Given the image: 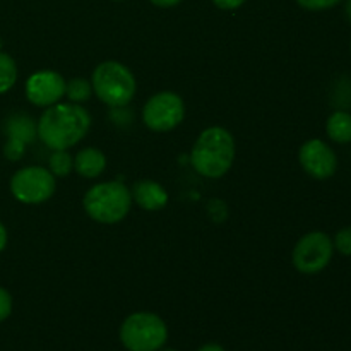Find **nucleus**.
Segmentation results:
<instances>
[{"mask_svg": "<svg viewBox=\"0 0 351 351\" xmlns=\"http://www.w3.org/2000/svg\"><path fill=\"white\" fill-rule=\"evenodd\" d=\"M120 339L129 351H158L167 343L168 329L156 314L137 312L123 321Z\"/></svg>", "mask_w": 351, "mask_h": 351, "instance_id": "nucleus-5", "label": "nucleus"}, {"mask_svg": "<svg viewBox=\"0 0 351 351\" xmlns=\"http://www.w3.org/2000/svg\"><path fill=\"white\" fill-rule=\"evenodd\" d=\"M93 89L108 106H125L136 95L134 74L120 62H103L93 72Z\"/></svg>", "mask_w": 351, "mask_h": 351, "instance_id": "nucleus-4", "label": "nucleus"}, {"mask_svg": "<svg viewBox=\"0 0 351 351\" xmlns=\"http://www.w3.org/2000/svg\"><path fill=\"white\" fill-rule=\"evenodd\" d=\"M298 5L307 10H326L338 5L341 0H297Z\"/></svg>", "mask_w": 351, "mask_h": 351, "instance_id": "nucleus-20", "label": "nucleus"}, {"mask_svg": "<svg viewBox=\"0 0 351 351\" xmlns=\"http://www.w3.org/2000/svg\"><path fill=\"white\" fill-rule=\"evenodd\" d=\"M91 127V115L86 108L72 103H58L45 110L36 134L45 146L53 151L75 146Z\"/></svg>", "mask_w": 351, "mask_h": 351, "instance_id": "nucleus-1", "label": "nucleus"}, {"mask_svg": "<svg viewBox=\"0 0 351 351\" xmlns=\"http://www.w3.org/2000/svg\"><path fill=\"white\" fill-rule=\"evenodd\" d=\"M326 132H328L329 139H332L335 143H351V113L341 112V110L332 113L326 123Z\"/></svg>", "mask_w": 351, "mask_h": 351, "instance_id": "nucleus-13", "label": "nucleus"}, {"mask_svg": "<svg viewBox=\"0 0 351 351\" xmlns=\"http://www.w3.org/2000/svg\"><path fill=\"white\" fill-rule=\"evenodd\" d=\"M65 79L53 71H40L26 81V96L33 105L51 106L65 95Z\"/></svg>", "mask_w": 351, "mask_h": 351, "instance_id": "nucleus-10", "label": "nucleus"}, {"mask_svg": "<svg viewBox=\"0 0 351 351\" xmlns=\"http://www.w3.org/2000/svg\"><path fill=\"white\" fill-rule=\"evenodd\" d=\"M0 48H2V41H0Z\"/></svg>", "mask_w": 351, "mask_h": 351, "instance_id": "nucleus-28", "label": "nucleus"}, {"mask_svg": "<svg viewBox=\"0 0 351 351\" xmlns=\"http://www.w3.org/2000/svg\"><path fill=\"white\" fill-rule=\"evenodd\" d=\"M130 194H132L136 204L143 209H147V211H158V209L165 208L168 202L167 191L153 180L136 182Z\"/></svg>", "mask_w": 351, "mask_h": 351, "instance_id": "nucleus-11", "label": "nucleus"}, {"mask_svg": "<svg viewBox=\"0 0 351 351\" xmlns=\"http://www.w3.org/2000/svg\"><path fill=\"white\" fill-rule=\"evenodd\" d=\"M185 106L178 95L171 91H163L154 95L144 105L143 120L151 130L167 132L175 129L184 120Z\"/></svg>", "mask_w": 351, "mask_h": 351, "instance_id": "nucleus-8", "label": "nucleus"}, {"mask_svg": "<svg viewBox=\"0 0 351 351\" xmlns=\"http://www.w3.org/2000/svg\"><path fill=\"white\" fill-rule=\"evenodd\" d=\"M7 134H9V137L27 143V141L34 137L36 129H34L33 122L27 117H14V119H9V122H7Z\"/></svg>", "mask_w": 351, "mask_h": 351, "instance_id": "nucleus-14", "label": "nucleus"}, {"mask_svg": "<svg viewBox=\"0 0 351 351\" xmlns=\"http://www.w3.org/2000/svg\"><path fill=\"white\" fill-rule=\"evenodd\" d=\"M12 312V297L5 288H0V322L5 321Z\"/></svg>", "mask_w": 351, "mask_h": 351, "instance_id": "nucleus-21", "label": "nucleus"}, {"mask_svg": "<svg viewBox=\"0 0 351 351\" xmlns=\"http://www.w3.org/2000/svg\"><path fill=\"white\" fill-rule=\"evenodd\" d=\"M235 158V141L223 127H209L195 141L191 163L199 175L219 178L232 168Z\"/></svg>", "mask_w": 351, "mask_h": 351, "instance_id": "nucleus-2", "label": "nucleus"}, {"mask_svg": "<svg viewBox=\"0 0 351 351\" xmlns=\"http://www.w3.org/2000/svg\"><path fill=\"white\" fill-rule=\"evenodd\" d=\"M180 2L182 0H151V3H154L156 7H173Z\"/></svg>", "mask_w": 351, "mask_h": 351, "instance_id": "nucleus-23", "label": "nucleus"}, {"mask_svg": "<svg viewBox=\"0 0 351 351\" xmlns=\"http://www.w3.org/2000/svg\"><path fill=\"white\" fill-rule=\"evenodd\" d=\"M345 14H346V19L351 23V0H346V5H345Z\"/></svg>", "mask_w": 351, "mask_h": 351, "instance_id": "nucleus-26", "label": "nucleus"}, {"mask_svg": "<svg viewBox=\"0 0 351 351\" xmlns=\"http://www.w3.org/2000/svg\"><path fill=\"white\" fill-rule=\"evenodd\" d=\"M5 245H7V232L5 228H3L2 223H0V252L5 249Z\"/></svg>", "mask_w": 351, "mask_h": 351, "instance_id": "nucleus-24", "label": "nucleus"}, {"mask_svg": "<svg viewBox=\"0 0 351 351\" xmlns=\"http://www.w3.org/2000/svg\"><path fill=\"white\" fill-rule=\"evenodd\" d=\"M332 240L322 232L307 233L293 249L295 269L304 274H317L326 269L332 259Z\"/></svg>", "mask_w": 351, "mask_h": 351, "instance_id": "nucleus-7", "label": "nucleus"}, {"mask_svg": "<svg viewBox=\"0 0 351 351\" xmlns=\"http://www.w3.org/2000/svg\"><path fill=\"white\" fill-rule=\"evenodd\" d=\"M332 245L343 256H351V226H345V228H341L336 233Z\"/></svg>", "mask_w": 351, "mask_h": 351, "instance_id": "nucleus-18", "label": "nucleus"}, {"mask_svg": "<svg viewBox=\"0 0 351 351\" xmlns=\"http://www.w3.org/2000/svg\"><path fill=\"white\" fill-rule=\"evenodd\" d=\"M84 209L89 218L98 223H119L132 206L130 189L120 182H105L89 189L84 195Z\"/></svg>", "mask_w": 351, "mask_h": 351, "instance_id": "nucleus-3", "label": "nucleus"}, {"mask_svg": "<svg viewBox=\"0 0 351 351\" xmlns=\"http://www.w3.org/2000/svg\"><path fill=\"white\" fill-rule=\"evenodd\" d=\"M17 81V67L16 62L10 55L0 51V95L10 91Z\"/></svg>", "mask_w": 351, "mask_h": 351, "instance_id": "nucleus-15", "label": "nucleus"}, {"mask_svg": "<svg viewBox=\"0 0 351 351\" xmlns=\"http://www.w3.org/2000/svg\"><path fill=\"white\" fill-rule=\"evenodd\" d=\"M72 168H74V161L67 151H53V154L50 156V171L53 173V177H67Z\"/></svg>", "mask_w": 351, "mask_h": 351, "instance_id": "nucleus-17", "label": "nucleus"}, {"mask_svg": "<svg viewBox=\"0 0 351 351\" xmlns=\"http://www.w3.org/2000/svg\"><path fill=\"white\" fill-rule=\"evenodd\" d=\"M10 192L24 204H41L53 195L55 177L43 167L21 168L10 180Z\"/></svg>", "mask_w": 351, "mask_h": 351, "instance_id": "nucleus-6", "label": "nucleus"}, {"mask_svg": "<svg viewBox=\"0 0 351 351\" xmlns=\"http://www.w3.org/2000/svg\"><path fill=\"white\" fill-rule=\"evenodd\" d=\"M213 2H215V5L219 7V9L233 10V9H237V7L242 5L245 0H213Z\"/></svg>", "mask_w": 351, "mask_h": 351, "instance_id": "nucleus-22", "label": "nucleus"}, {"mask_svg": "<svg viewBox=\"0 0 351 351\" xmlns=\"http://www.w3.org/2000/svg\"><path fill=\"white\" fill-rule=\"evenodd\" d=\"M302 168L317 180H326L336 173L338 168V156L335 151L321 139H311L300 147L298 153Z\"/></svg>", "mask_w": 351, "mask_h": 351, "instance_id": "nucleus-9", "label": "nucleus"}, {"mask_svg": "<svg viewBox=\"0 0 351 351\" xmlns=\"http://www.w3.org/2000/svg\"><path fill=\"white\" fill-rule=\"evenodd\" d=\"M163 351H175V350H163Z\"/></svg>", "mask_w": 351, "mask_h": 351, "instance_id": "nucleus-27", "label": "nucleus"}, {"mask_svg": "<svg viewBox=\"0 0 351 351\" xmlns=\"http://www.w3.org/2000/svg\"><path fill=\"white\" fill-rule=\"evenodd\" d=\"M24 144L21 139H14V137H9V141H7L5 147H3V154H5L9 160L12 161H17L23 158L24 154Z\"/></svg>", "mask_w": 351, "mask_h": 351, "instance_id": "nucleus-19", "label": "nucleus"}, {"mask_svg": "<svg viewBox=\"0 0 351 351\" xmlns=\"http://www.w3.org/2000/svg\"><path fill=\"white\" fill-rule=\"evenodd\" d=\"M106 156L96 147H84L74 160V170L84 178H96L105 171Z\"/></svg>", "mask_w": 351, "mask_h": 351, "instance_id": "nucleus-12", "label": "nucleus"}, {"mask_svg": "<svg viewBox=\"0 0 351 351\" xmlns=\"http://www.w3.org/2000/svg\"><path fill=\"white\" fill-rule=\"evenodd\" d=\"M91 93H93V86L91 82L86 81V79L75 77V79H71V81L65 84V95L69 96L71 101H75V103L86 101V99H89Z\"/></svg>", "mask_w": 351, "mask_h": 351, "instance_id": "nucleus-16", "label": "nucleus"}, {"mask_svg": "<svg viewBox=\"0 0 351 351\" xmlns=\"http://www.w3.org/2000/svg\"><path fill=\"white\" fill-rule=\"evenodd\" d=\"M197 351H225V350H223L219 345H213V343H211V345L202 346V348H199Z\"/></svg>", "mask_w": 351, "mask_h": 351, "instance_id": "nucleus-25", "label": "nucleus"}]
</instances>
